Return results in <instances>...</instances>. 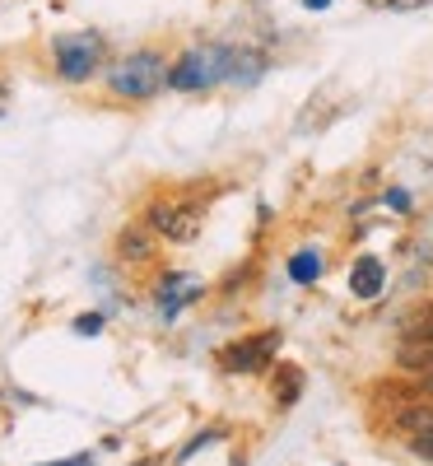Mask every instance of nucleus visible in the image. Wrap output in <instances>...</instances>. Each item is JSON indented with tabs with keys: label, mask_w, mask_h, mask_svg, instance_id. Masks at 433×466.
Listing matches in <instances>:
<instances>
[{
	"label": "nucleus",
	"mask_w": 433,
	"mask_h": 466,
	"mask_svg": "<svg viewBox=\"0 0 433 466\" xmlns=\"http://www.w3.org/2000/svg\"><path fill=\"white\" fill-rule=\"evenodd\" d=\"M164 85H168V70H164V56H154V52H136L122 66H112V89L122 98H149Z\"/></svg>",
	"instance_id": "nucleus-1"
},
{
	"label": "nucleus",
	"mask_w": 433,
	"mask_h": 466,
	"mask_svg": "<svg viewBox=\"0 0 433 466\" xmlns=\"http://www.w3.org/2000/svg\"><path fill=\"white\" fill-rule=\"evenodd\" d=\"M98 52L103 43L94 33H70V37H56V70L65 80H89L94 66H98Z\"/></svg>",
	"instance_id": "nucleus-2"
},
{
	"label": "nucleus",
	"mask_w": 433,
	"mask_h": 466,
	"mask_svg": "<svg viewBox=\"0 0 433 466\" xmlns=\"http://www.w3.org/2000/svg\"><path fill=\"white\" fill-rule=\"evenodd\" d=\"M275 350H280V336L266 331V336H257V340L228 345L224 355H219V364H224L228 373H257V369H266V364L275 360Z\"/></svg>",
	"instance_id": "nucleus-3"
},
{
	"label": "nucleus",
	"mask_w": 433,
	"mask_h": 466,
	"mask_svg": "<svg viewBox=\"0 0 433 466\" xmlns=\"http://www.w3.org/2000/svg\"><path fill=\"white\" fill-rule=\"evenodd\" d=\"M210 52H186L173 70H168V85L173 89H206L210 80H215V70H210Z\"/></svg>",
	"instance_id": "nucleus-4"
},
{
	"label": "nucleus",
	"mask_w": 433,
	"mask_h": 466,
	"mask_svg": "<svg viewBox=\"0 0 433 466\" xmlns=\"http://www.w3.org/2000/svg\"><path fill=\"white\" fill-rule=\"evenodd\" d=\"M149 224L154 228H159V233H168V238H191V233H196V210H186V206H159V210H154L149 215Z\"/></svg>",
	"instance_id": "nucleus-5"
},
{
	"label": "nucleus",
	"mask_w": 433,
	"mask_h": 466,
	"mask_svg": "<svg viewBox=\"0 0 433 466\" xmlns=\"http://www.w3.org/2000/svg\"><path fill=\"white\" fill-rule=\"evenodd\" d=\"M382 280H387V270L378 257H359V266H354V276H349V289L359 294V299H378L382 294Z\"/></svg>",
	"instance_id": "nucleus-6"
},
{
	"label": "nucleus",
	"mask_w": 433,
	"mask_h": 466,
	"mask_svg": "<svg viewBox=\"0 0 433 466\" xmlns=\"http://www.w3.org/2000/svg\"><path fill=\"white\" fill-rule=\"evenodd\" d=\"M397 430H406L410 439L433 430V406H410V410H397Z\"/></svg>",
	"instance_id": "nucleus-7"
},
{
	"label": "nucleus",
	"mask_w": 433,
	"mask_h": 466,
	"mask_svg": "<svg viewBox=\"0 0 433 466\" xmlns=\"http://www.w3.org/2000/svg\"><path fill=\"white\" fill-rule=\"evenodd\" d=\"M289 276H294L298 285H312V280L322 276V257H317V252H298V257L289 261Z\"/></svg>",
	"instance_id": "nucleus-8"
},
{
	"label": "nucleus",
	"mask_w": 433,
	"mask_h": 466,
	"mask_svg": "<svg viewBox=\"0 0 433 466\" xmlns=\"http://www.w3.org/2000/svg\"><path fill=\"white\" fill-rule=\"evenodd\" d=\"M373 10H397V15H406V10H428L433 0H368Z\"/></svg>",
	"instance_id": "nucleus-9"
},
{
	"label": "nucleus",
	"mask_w": 433,
	"mask_h": 466,
	"mask_svg": "<svg viewBox=\"0 0 433 466\" xmlns=\"http://www.w3.org/2000/svg\"><path fill=\"white\" fill-rule=\"evenodd\" d=\"M410 448H415L419 457H428V461H433V430H424V434H415V439H410Z\"/></svg>",
	"instance_id": "nucleus-10"
},
{
	"label": "nucleus",
	"mask_w": 433,
	"mask_h": 466,
	"mask_svg": "<svg viewBox=\"0 0 433 466\" xmlns=\"http://www.w3.org/2000/svg\"><path fill=\"white\" fill-rule=\"evenodd\" d=\"M75 327H80V331H85V336H94V331H98V327H103V318H80V322H75Z\"/></svg>",
	"instance_id": "nucleus-11"
},
{
	"label": "nucleus",
	"mask_w": 433,
	"mask_h": 466,
	"mask_svg": "<svg viewBox=\"0 0 433 466\" xmlns=\"http://www.w3.org/2000/svg\"><path fill=\"white\" fill-rule=\"evenodd\" d=\"M307 5H312V10H317V5H331V0H307Z\"/></svg>",
	"instance_id": "nucleus-12"
}]
</instances>
